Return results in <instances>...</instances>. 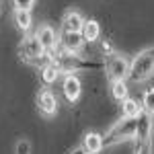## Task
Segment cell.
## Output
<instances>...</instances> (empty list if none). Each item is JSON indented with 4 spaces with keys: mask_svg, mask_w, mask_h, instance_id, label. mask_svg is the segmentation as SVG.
I'll list each match as a JSON object with an SVG mask.
<instances>
[{
    "mask_svg": "<svg viewBox=\"0 0 154 154\" xmlns=\"http://www.w3.org/2000/svg\"><path fill=\"white\" fill-rule=\"evenodd\" d=\"M49 60L58 66L64 76L66 74H76V72H99V70L105 68V62L103 60L84 58L80 54H68L64 49H58Z\"/></svg>",
    "mask_w": 154,
    "mask_h": 154,
    "instance_id": "6da1fadb",
    "label": "cell"
},
{
    "mask_svg": "<svg viewBox=\"0 0 154 154\" xmlns=\"http://www.w3.org/2000/svg\"><path fill=\"white\" fill-rule=\"evenodd\" d=\"M138 134V117H119L103 134V146L111 148L121 142H134Z\"/></svg>",
    "mask_w": 154,
    "mask_h": 154,
    "instance_id": "7a4b0ae2",
    "label": "cell"
},
{
    "mask_svg": "<svg viewBox=\"0 0 154 154\" xmlns=\"http://www.w3.org/2000/svg\"><path fill=\"white\" fill-rule=\"evenodd\" d=\"M154 76V45L140 49L130 62V78L131 82L142 84Z\"/></svg>",
    "mask_w": 154,
    "mask_h": 154,
    "instance_id": "3957f363",
    "label": "cell"
},
{
    "mask_svg": "<svg viewBox=\"0 0 154 154\" xmlns=\"http://www.w3.org/2000/svg\"><path fill=\"white\" fill-rule=\"evenodd\" d=\"M19 56H21L23 62L31 64V66H37V68L45 66L49 62V56L45 54V49L41 48V43L35 37V33H27L21 39V43H19Z\"/></svg>",
    "mask_w": 154,
    "mask_h": 154,
    "instance_id": "277c9868",
    "label": "cell"
},
{
    "mask_svg": "<svg viewBox=\"0 0 154 154\" xmlns=\"http://www.w3.org/2000/svg\"><path fill=\"white\" fill-rule=\"evenodd\" d=\"M105 62V74L109 84L111 82H119V80H128L130 78V62L131 60L125 56V54H119V51H113L103 58Z\"/></svg>",
    "mask_w": 154,
    "mask_h": 154,
    "instance_id": "5b68a950",
    "label": "cell"
},
{
    "mask_svg": "<svg viewBox=\"0 0 154 154\" xmlns=\"http://www.w3.org/2000/svg\"><path fill=\"white\" fill-rule=\"evenodd\" d=\"M152 115L144 113L138 117V134L134 140V154H152Z\"/></svg>",
    "mask_w": 154,
    "mask_h": 154,
    "instance_id": "8992f818",
    "label": "cell"
},
{
    "mask_svg": "<svg viewBox=\"0 0 154 154\" xmlns=\"http://www.w3.org/2000/svg\"><path fill=\"white\" fill-rule=\"evenodd\" d=\"M35 37L39 39L41 48L45 49V54H48L49 58L60 49V33L51 25H39L35 31Z\"/></svg>",
    "mask_w": 154,
    "mask_h": 154,
    "instance_id": "52a82bcc",
    "label": "cell"
},
{
    "mask_svg": "<svg viewBox=\"0 0 154 154\" xmlns=\"http://www.w3.org/2000/svg\"><path fill=\"white\" fill-rule=\"evenodd\" d=\"M37 109H39V113L41 115H45V117H54L56 113H58L60 109V103H58V97L54 91H49V88H41L39 93H37Z\"/></svg>",
    "mask_w": 154,
    "mask_h": 154,
    "instance_id": "ba28073f",
    "label": "cell"
},
{
    "mask_svg": "<svg viewBox=\"0 0 154 154\" xmlns=\"http://www.w3.org/2000/svg\"><path fill=\"white\" fill-rule=\"evenodd\" d=\"M62 93H64V99L68 103H76L80 99V93H82V82L76 74H66L64 80H62Z\"/></svg>",
    "mask_w": 154,
    "mask_h": 154,
    "instance_id": "9c48e42d",
    "label": "cell"
},
{
    "mask_svg": "<svg viewBox=\"0 0 154 154\" xmlns=\"http://www.w3.org/2000/svg\"><path fill=\"white\" fill-rule=\"evenodd\" d=\"M82 48H84V39L80 33H70V31L60 33V49H64L68 54H80Z\"/></svg>",
    "mask_w": 154,
    "mask_h": 154,
    "instance_id": "30bf717a",
    "label": "cell"
},
{
    "mask_svg": "<svg viewBox=\"0 0 154 154\" xmlns=\"http://www.w3.org/2000/svg\"><path fill=\"white\" fill-rule=\"evenodd\" d=\"M80 148L84 150V154H99L105 146H103V134L99 131H86L82 136Z\"/></svg>",
    "mask_w": 154,
    "mask_h": 154,
    "instance_id": "8fae6325",
    "label": "cell"
},
{
    "mask_svg": "<svg viewBox=\"0 0 154 154\" xmlns=\"http://www.w3.org/2000/svg\"><path fill=\"white\" fill-rule=\"evenodd\" d=\"M84 19L78 11H68L64 17H62V31H70V33H80L82 31Z\"/></svg>",
    "mask_w": 154,
    "mask_h": 154,
    "instance_id": "7c38bea8",
    "label": "cell"
},
{
    "mask_svg": "<svg viewBox=\"0 0 154 154\" xmlns=\"http://www.w3.org/2000/svg\"><path fill=\"white\" fill-rule=\"evenodd\" d=\"M80 35H82L84 43H97V41H101V25H99V21L86 19L84 25H82Z\"/></svg>",
    "mask_w": 154,
    "mask_h": 154,
    "instance_id": "4fadbf2b",
    "label": "cell"
},
{
    "mask_svg": "<svg viewBox=\"0 0 154 154\" xmlns=\"http://www.w3.org/2000/svg\"><path fill=\"white\" fill-rule=\"evenodd\" d=\"M60 76H62V72H60V68L49 60L45 66H41L39 68V78H41V82L45 84V86H51V84H56L60 80Z\"/></svg>",
    "mask_w": 154,
    "mask_h": 154,
    "instance_id": "5bb4252c",
    "label": "cell"
},
{
    "mask_svg": "<svg viewBox=\"0 0 154 154\" xmlns=\"http://www.w3.org/2000/svg\"><path fill=\"white\" fill-rule=\"evenodd\" d=\"M12 21L17 25V29L19 31H23L25 35L31 31V27H33V17H31V11H21V8H14L12 12Z\"/></svg>",
    "mask_w": 154,
    "mask_h": 154,
    "instance_id": "9a60e30c",
    "label": "cell"
},
{
    "mask_svg": "<svg viewBox=\"0 0 154 154\" xmlns=\"http://www.w3.org/2000/svg\"><path fill=\"white\" fill-rule=\"evenodd\" d=\"M142 103L140 101H136V99H123L121 101V117H140L142 115Z\"/></svg>",
    "mask_w": 154,
    "mask_h": 154,
    "instance_id": "2e32d148",
    "label": "cell"
},
{
    "mask_svg": "<svg viewBox=\"0 0 154 154\" xmlns=\"http://www.w3.org/2000/svg\"><path fill=\"white\" fill-rule=\"evenodd\" d=\"M111 97L115 99V101H123V99H128L130 97V88H128V82L125 80H119V82H111Z\"/></svg>",
    "mask_w": 154,
    "mask_h": 154,
    "instance_id": "e0dca14e",
    "label": "cell"
},
{
    "mask_svg": "<svg viewBox=\"0 0 154 154\" xmlns=\"http://www.w3.org/2000/svg\"><path fill=\"white\" fill-rule=\"evenodd\" d=\"M142 109L144 113H148V115H152L154 117V86H150V88H146L142 95Z\"/></svg>",
    "mask_w": 154,
    "mask_h": 154,
    "instance_id": "ac0fdd59",
    "label": "cell"
},
{
    "mask_svg": "<svg viewBox=\"0 0 154 154\" xmlns=\"http://www.w3.org/2000/svg\"><path fill=\"white\" fill-rule=\"evenodd\" d=\"M14 154H31V142L27 138H21L14 146Z\"/></svg>",
    "mask_w": 154,
    "mask_h": 154,
    "instance_id": "d6986e66",
    "label": "cell"
},
{
    "mask_svg": "<svg viewBox=\"0 0 154 154\" xmlns=\"http://www.w3.org/2000/svg\"><path fill=\"white\" fill-rule=\"evenodd\" d=\"M14 8H21V11H31L35 6V0H12Z\"/></svg>",
    "mask_w": 154,
    "mask_h": 154,
    "instance_id": "ffe728a7",
    "label": "cell"
},
{
    "mask_svg": "<svg viewBox=\"0 0 154 154\" xmlns=\"http://www.w3.org/2000/svg\"><path fill=\"white\" fill-rule=\"evenodd\" d=\"M70 154H84V150L80 148V146H76V148H74V150H72Z\"/></svg>",
    "mask_w": 154,
    "mask_h": 154,
    "instance_id": "44dd1931",
    "label": "cell"
}]
</instances>
